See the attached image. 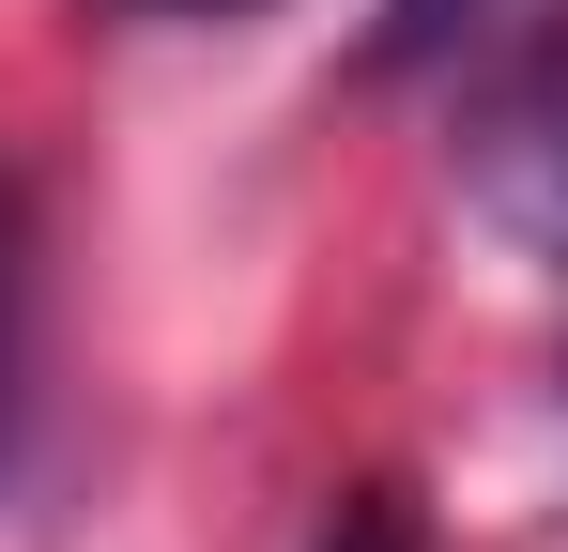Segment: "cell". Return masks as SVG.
Instances as JSON below:
<instances>
[{"instance_id": "obj_4", "label": "cell", "mask_w": 568, "mask_h": 552, "mask_svg": "<svg viewBox=\"0 0 568 552\" xmlns=\"http://www.w3.org/2000/svg\"><path fill=\"white\" fill-rule=\"evenodd\" d=\"M323 552H415V507H399V491H338Z\"/></svg>"}, {"instance_id": "obj_3", "label": "cell", "mask_w": 568, "mask_h": 552, "mask_svg": "<svg viewBox=\"0 0 568 552\" xmlns=\"http://www.w3.org/2000/svg\"><path fill=\"white\" fill-rule=\"evenodd\" d=\"M462 16H476V0H384V31H369V62H384V78H415V62H430V47H462Z\"/></svg>"}, {"instance_id": "obj_1", "label": "cell", "mask_w": 568, "mask_h": 552, "mask_svg": "<svg viewBox=\"0 0 568 552\" xmlns=\"http://www.w3.org/2000/svg\"><path fill=\"white\" fill-rule=\"evenodd\" d=\"M462 200L523 246V262H568V31H538L507 78L476 92V123H462Z\"/></svg>"}, {"instance_id": "obj_2", "label": "cell", "mask_w": 568, "mask_h": 552, "mask_svg": "<svg viewBox=\"0 0 568 552\" xmlns=\"http://www.w3.org/2000/svg\"><path fill=\"white\" fill-rule=\"evenodd\" d=\"M16 430H31V184L0 170V476H16Z\"/></svg>"}]
</instances>
